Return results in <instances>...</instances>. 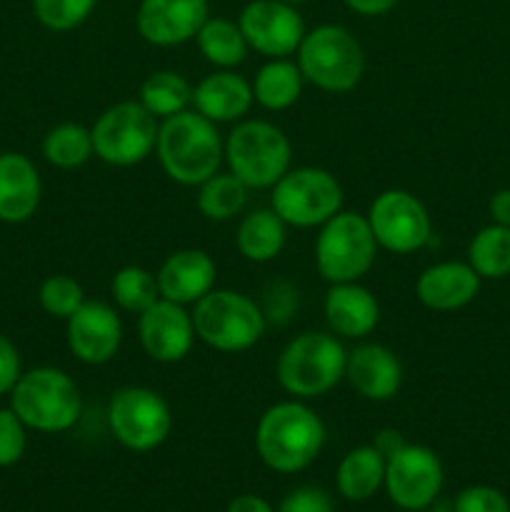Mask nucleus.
I'll return each instance as SVG.
<instances>
[{
	"label": "nucleus",
	"instance_id": "20",
	"mask_svg": "<svg viewBox=\"0 0 510 512\" xmlns=\"http://www.w3.org/2000/svg\"><path fill=\"white\" fill-rule=\"evenodd\" d=\"M325 320L340 338L360 340L375 330L380 305L368 288L358 283H335L325 295Z\"/></svg>",
	"mask_w": 510,
	"mask_h": 512
},
{
	"label": "nucleus",
	"instance_id": "12",
	"mask_svg": "<svg viewBox=\"0 0 510 512\" xmlns=\"http://www.w3.org/2000/svg\"><path fill=\"white\" fill-rule=\"evenodd\" d=\"M368 223L380 248L408 255L430 240V215L425 205L408 190H385L373 200Z\"/></svg>",
	"mask_w": 510,
	"mask_h": 512
},
{
	"label": "nucleus",
	"instance_id": "19",
	"mask_svg": "<svg viewBox=\"0 0 510 512\" xmlns=\"http://www.w3.org/2000/svg\"><path fill=\"white\" fill-rule=\"evenodd\" d=\"M215 275H218V270H215L213 258L205 250L188 248L170 255L160 265L155 278H158L160 298L180 305H195L215 288Z\"/></svg>",
	"mask_w": 510,
	"mask_h": 512
},
{
	"label": "nucleus",
	"instance_id": "27",
	"mask_svg": "<svg viewBox=\"0 0 510 512\" xmlns=\"http://www.w3.org/2000/svg\"><path fill=\"white\" fill-rule=\"evenodd\" d=\"M195 40H198V48L200 53L205 55V60L223 70L235 68V65L243 63L245 55H248L250 50L240 25L228 18L205 20L203 28L195 35Z\"/></svg>",
	"mask_w": 510,
	"mask_h": 512
},
{
	"label": "nucleus",
	"instance_id": "5",
	"mask_svg": "<svg viewBox=\"0 0 510 512\" xmlns=\"http://www.w3.org/2000/svg\"><path fill=\"white\" fill-rule=\"evenodd\" d=\"M298 68L308 83L328 93H348L365 73V53L343 25H318L298 48Z\"/></svg>",
	"mask_w": 510,
	"mask_h": 512
},
{
	"label": "nucleus",
	"instance_id": "41",
	"mask_svg": "<svg viewBox=\"0 0 510 512\" xmlns=\"http://www.w3.org/2000/svg\"><path fill=\"white\" fill-rule=\"evenodd\" d=\"M228 512H273V508L268 505V500L258 498V495H238L228 505Z\"/></svg>",
	"mask_w": 510,
	"mask_h": 512
},
{
	"label": "nucleus",
	"instance_id": "37",
	"mask_svg": "<svg viewBox=\"0 0 510 512\" xmlns=\"http://www.w3.org/2000/svg\"><path fill=\"white\" fill-rule=\"evenodd\" d=\"M278 512H333V503L325 490L298 488L280 503Z\"/></svg>",
	"mask_w": 510,
	"mask_h": 512
},
{
	"label": "nucleus",
	"instance_id": "34",
	"mask_svg": "<svg viewBox=\"0 0 510 512\" xmlns=\"http://www.w3.org/2000/svg\"><path fill=\"white\" fill-rule=\"evenodd\" d=\"M40 305L48 315L58 320H68L70 315L78 313L80 305L85 303L83 288L75 283L68 275H50L43 285H40Z\"/></svg>",
	"mask_w": 510,
	"mask_h": 512
},
{
	"label": "nucleus",
	"instance_id": "1",
	"mask_svg": "<svg viewBox=\"0 0 510 512\" xmlns=\"http://www.w3.org/2000/svg\"><path fill=\"white\" fill-rule=\"evenodd\" d=\"M325 425L305 403H275L260 415L255 450L275 473H300L320 455Z\"/></svg>",
	"mask_w": 510,
	"mask_h": 512
},
{
	"label": "nucleus",
	"instance_id": "23",
	"mask_svg": "<svg viewBox=\"0 0 510 512\" xmlns=\"http://www.w3.org/2000/svg\"><path fill=\"white\" fill-rule=\"evenodd\" d=\"M253 100V85L233 70L208 75L193 88L195 110L213 123L240 120L250 110Z\"/></svg>",
	"mask_w": 510,
	"mask_h": 512
},
{
	"label": "nucleus",
	"instance_id": "17",
	"mask_svg": "<svg viewBox=\"0 0 510 512\" xmlns=\"http://www.w3.org/2000/svg\"><path fill=\"white\" fill-rule=\"evenodd\" d=\"M123 343V323L110 305L85 300L68 318V348L80 363L103 365L115 358Z\"/></svg>",
	"mask_w": 510,
	"mask_h": 512
},
{
	"label": "nucleus",
	"instance_id": "35",
	"mask_svg": "<svg viewBox=\"0 0 510 512\" xmlns=\"http://www.w3.org/2000/svg\"><path fill=\"white\" fill-rule=\"evenodd\" d=\"M25 453V423L10 410H0V468L15 465Z\"/></svg>",
	"mask_w": 510,
	"mask_h": 512
},
{
	"label": "nucleus",
	"instance_id": "15",
	"mask_svg": "<svg viewBox=\"0 0 510 512\" xmlns=\"http://www.w3.org/2000/svg\"><path fill=\"white\" fill-rule=\"evenodd\" d=\"M138 335L150 358L158 363H180L195 343L193 315L185 305L158 298L138 315Z\"/></svg>",
	"mask_w": 510,
	"mask_h": 512
},
{
	"label": "nucleus",
	"instance_id": "39",
	"mask_svg": "<svg viewBox=\"0 0 510 512\" xmlns=\"http://www.w3.org/2000/svg\"><path fill=\"white\" fill-rule=\"evenodd\" d=\"M400 0H345L353 13L365 15V18H375V15H385L398 5Z\"/></svg>",
	"mask_w": 510,
	"mask_h": 512
},
{
	"label": "nucleus",
	"instance_id": "25",
	"mask_svg": "<svg viewBox=\"0 0 510 512\" xmlns=\"http://www.w3.org/2000/svg\"><path fill=\"white\" fill-rule=\"evenodd\" d=\"M240 255L250 263H270L285 245V223L273 208L253 210L245 215L235 235Z\"/></svg>",
	"mask_w": 510,
	"mask_h": 512
},
{
	"label": "nucleus",
	"instance_id": "28",
	"mask_svg": "<svg viewBox=\"0 0 510 512\" xmlns=\"http://www.w3.org/2000/svg\"><path fill=\"white\" fill-rule=\"evenodd\" d=\"M140 103L155 118L165 120L170 115L188 110V105L193 103V88L175 70H158V73L148 75L145 83L140 85Z\"/></svg>",
	"mask_w": 510,
	"mask_h": 512
},
{
	"label": "nucleus",
	"instance_id": "3",
	"mask_svg": "<svg viewBox=\"0 0 510 512\" xmlns=\"http://www.w3.org/2000/svg\"><path fill=\"white\" fill-rule=\"evenodd\" d=\"M348 350L335 335L303 333L280 353L275 375L285 393L300 400L330 393L345 378Z\"/></svg>",
	"mask_w": 510,
	"mask_h": 512
},
{
	"label": "nucleus",
	"instance_id": "7",
	"mask_svg": "<svg viewBox=\"0 0 510 512\" xmlns=\"http://www.w3.org/2000/svg\"><path fill=\"white\" fill-rule=\"evenodd\" d=\"M290 140L278 125L243 120L225 140V163L248 188H273L290 170Z\"/></svg>",
	"mask_w": 510,
	"mask_h": 512
},
{
	"label": "nucleus",
	"instance_id": "36",
	"mask_svg": "<svg viewBox=\"0 0 510 512\" xmlns=\"http://www.w3.org/2000/svg\"><path fill=\"white\" fill-rule=\"evenodd\" d=\"M453 512H510V503L500 490L488 488V485H473L455 498Z\"/></svg>",
	"mask_w": 510,
	"mask_h": 512
},
{
	"label": "nucleus",
	"instance_id": "11",
	"mask_svg": "<svg viewBox=\"0 0 510 512\" xmlns=\"http://www.w3.org/2000/svg\"><path fill=\"white\" fill-rule=\"evenodd\" d=\"M108 425L120 445L135 453H148L168 440L173 415L163 395L150 388L128 385L110 398Z\"/></svg>",
	"mask_w": 510,
	"mask_h": 512
},
{
	"label": "nucleus",
	"instance_id": "40",
	"mask_svg": "<svg viewBox=\"0 0 510 512\" xmlns=\"http://www.w3.org/2000/svg\"><path fill=\"white\" fill-rule=\"evenodd\" d=\"M490 215L498 225H508L510 228V190H498L490 200Z\"/></svg>",
	"mask_w": 510,
	"mask_h": 512
},
{
	"label": "nucleus",
	"instance_id": "38",
	"mask_svg": "<svg viewBox=\"0 0 510 512\" xmlns=\"http://www.w3.org/2000/svg\"><path fill=\"white\" fill-rule=\"evenodd\" d=\"M20 355L5 335H0V395L10 393L20 380Z\"/></svg>",
	"mask_w": 510,
	"mask_h": 512
},
{
	"label": "nucleus",
	"instance_id": "31",
	"mask_svg": "<svg viewBox=\"0 0 510 512\" xmlns=\"http://www.w3.org/2000/svg\"><path fill=\"white\" fill-rule=\"evenodd\" d=\"M43 155L50 165L63 170L80 168L93 153V135L78 123H63L50 130L43 140Z\"/></svg>",
	"mask_w": 510,
	"mask_h": 512
},
{
	"label": "nucleus",
	"instance_id": "26",
	"mask_svg": "<svg viewBox=\"0 0 510 512\" xmlns=\"http://www.w3.org/2000/svg\"><path fill=\"white\" fill-rule=\"evenodd\" d=\"M303 80L298 63H290L288 58H270V63H265L255 75L253 98L268 110H288L298 103Z\"/></svg>",
	"mask_w": 510,
	"mask_h": 512
},
{
	"label": "nucleus",
	"instance_id": "29",
	"mask_svg": "<svg viewBox=\"0 0 510 512\" xmlns=\"http://www.w3.org/2000/svg\"><path fill=\"white\" fill-rule=\"evenodd\" d=\"M198 188V210L208 220L235 218L248 203V185L233 173H215Z\"/></svg>",
	"mask_w": 510,
	"mask_h": 512
},
{
	"label": "nucleus",
	"instance_id": "32",
	"mask_svg": "<svg viewBox=\"0 0 510 512\" xmlns=\"http://www.w3.org/2000/svg\"><path fill=\"white\" fill-rule=\"evenodd\" d=\"M110 293H113V300L125 313L140 315L160 298L158 278H153V273H148L145 268L128 265V268H120L113 275Z\"/></svg>",
	"mask_w": 510,
	"mask_h": 512
},
{
	"label": "nucleus",
	"instance_id": "4",
	"mask_svg": "<svg viewBox=\"0 0 510 512\" xmlns=\"http://www.w3.org/2000/svg\"><path fill=\"white\" fill-rule=\"evenodd\" d=\"M10 408L25 428L40 433H63L73 428L83 410L78 385L58 368H35L20 375L10 390Z\"/></svg>",
	"mask_w": 510,
	"mask_h": 512
},
{
	"label": "nucleus",
	"instance_id": "6",
	"mask_svg": "<svg viewBox=\"0 0 510 512\" xmlns=\"http://www.w3.org/2000/svg\"><path fill=\"white\" fill-rule=\"evenodd\" d=\"M195 338L220 353H243L265 333L263 310L248 295L235 290H210L195 303Z\"/></svg>",
	"mask_w": 510,
	"mask_h": 512
},
{
	"label": "nucleus",
	"instance_id": "10",
	"mask_svg": "<svg viewBox=\"0 0 510 512\" xmlns=\"http://www.w3.org/2000/svg\"><path fill=\"white\" fill-rule=\"evenodd\" d=\"M343 188L323 168L288 170L273 185V210L285 225L295 228H315L340 213Z\"/></svg>",
	"mask_w": 510,
	"mask_h": 512
},
{
	"label": "nucleus",
	"instance_id": "33",
	"mask_svg": "<svg viewBox=\"0 0 510 512\" xmlns=\"http://www.w3.org/2000/svg\"><path fill=\"white\" fill-rule=\"evenodd\" d=\"M98 0H33L35 18L48 30H73L83 25L95 10Z\"/></svg>",
	"mask_w": 510,
	"mask_h": 512
},
{
	"label": "nucleus",
	"instance_id": "21",
	"mask_svg": "<svg viewBox=\"0 0 510 512\" xmlns=\"http://www.w3.org/2000/svg\"><path fill=\"white\" fill-rule=\"evenodd\" d=\"M478 288L480 275L470 265L438 263L420 273L418 283H415V295L425 308L448 313V310L465 308L478 295Z\"/></svg>",
	"mask_w": 510,
	"mask_h": 512
},
{
	"label": "nucleus",
	"instance_id": "42",
	"mask_svg": "<svg viewBox=\"0 0 510 512\" xmlns=\"http://www.w3.org/2000/svg\"><path fill=\"white\" fill-rule=\"evenodd\" d=\"M283 3H290V5H298V3H305V0H283Z\"/></svg>",
	"mask_w": 510,
	"mask_h": 512
},
{
	"label": "nucleus",
	"instance_id": "9",
	"mask_svg": "<svg viewBox=\"0 0 510 512\" xmlns=\"http://www.w3.org/2000/svg\"><path fill=\"white\" fill-rule=\"evenodd\" d=\"M158 118L145 110V105L135 100H123L113 108L105 110L95 120L93 130V153L103 163L128 168L148 158L158 143Z\"/></svg>",
	"mask_w": 510,
	"mask_h": 512
},
{
	"label": "nucleus",
	"instance_id": "43",
	"mask_svg": "<svg viewBox=\"0 0 510 512\" xmlns=\"http://www.w3.org/2000/svg\"><path fill=\"white\" fill-rule=\"evenodd\" d=\"M425 512H450V510H443V508H435V510H425Z\"/></svg>",
	"mask_w": 510,
	"mask_h": 512
},
{
	"label": "nucleus",
	"instance_id": "13",
	"mask_svg": "<svg viewBox=\"0 0 510 512\" xmlns=\"http://www.w3.org/2000/svg\"><path fill=\"white\" fill-rule=\"evenodd\" d=\"M383 485L398 508L428 510L443 488V465L433 450L403 443L385 458Z\"/></svg>",
	"mask_w": 510,
	"mask_h": 512
},
{
	"label": "nucleus",
	"instance_id": "18",
	"mask_svg": "<svg viewBox=\"0 0 510 512\" xmlns=\"http://www.w3.org/2000/svg\"><path fill=\"white\" fill-rule=\"evenodd\" d=\"M345 378L365 400L383 403L398 395L400 383H403V365L398 355L385 345L363 343L348 353Z\"/></svg>",
	"mask_w": 510,
	"mask_h": 512
},
{
	"label": "nucleus",
	"instance_id": "22",
	"mask_svg": "<svg viewBox=\"0 0 510 512\" xmlns=\"http://www.w3.org/2000/svg\"><path fill=\"white\" fill-rule=\"evenodd\" d=\"M40 175L20 153L0 155V220L25 223L40 205Z\"/></svg>",
	"mask_w": 510,
	"mask_h": 512
},
{
	"label": "nucleus",
	"instance_id": "30",
	"mask_svg": "<svg viewBox=\"0 0 510 512\" xmlns=\"http://www.w3.org/2000/svg\"><path fill=\"white\" fill-rule=\"evenodd\" d=\"M470 268L480 278L498 280L510 273V228L508 225H488L473 238L468 248Z\"/></svg>",
	"mask_w": 510,
	"mask_h": 512
},
{
	"label": "nucleus",
	"instance_id": "8",
	"mask_svg": "<svg viewBox=\"0 0 510 512\" xmlns=\"http://www.w3.org/2000/svg\"><path fill=\"white\" fill-rule=\"evenodd\" d=\"M375 235L368 218L358 213H335L320 225L315 240V265L318 273L335 283H358L375 263Z\"/></svg>",
	"mask_w": 510,
	"mask_h": 512
},
{
	"label": "nucleus",
	"instance_id": "14",
	"mask_svg": "<svg viewBox=\"0 0 510 512\" xmlns=\"http://www.w3.org/2000/svg\"><path fill=\"white\" fill-rule=\"evenodd\" d=\"M248 48L265 58H288L298 53L305 23L295 5L283 0H250L238 18Z\"/></svg>",
	"mask_w": 510,
	"mask_h": 512
},
{
	"label": "nucleus",
	"instance_id": "2",
	"mask_svg": "<svg viewBox=\"0 0 510 512\" xmlns=\"http://www.w3.org/2000/svg\"><path fill=\"white\" fill-rule=\"evenodd\" d=\"M155 153L170 180L180 185H203L218 173L225 145L213 120L198 110H183L163 120Z\"/></svg>",
	"mask_w": 510,
	"mask_h": 512
},
{
	"label": "nucleus",
	"instance_id": "16",
	"mask_svg": "<svg viewBox=\"0 0 510 512\" xmlns=\"http://www.w3.org/2000/svg\"><path fill=\"white\" fill-rule=\"evenodd\" d=\"M208 18V0H140L135 25L145 43L173 48L193 40Z\"/></svg>",
	"mask_w": 510,
	"mask_h": 512
},
{
	"label": "nucleus",
	"instance_id": "24",
	"mask_svg": "<svg viewBox=\"0 0 510 512\" xmlns=\"http://www.w3.org/2000/svg\"><path fill=\"white\" fill-rule=\"evenodd\" d=\"M385 483V455L375 445L350 450L338 468V490L353 503L373 498Z\"/></svg>",
	"mask_w": 510,
	"mask_h": 512
}]
</instances>
